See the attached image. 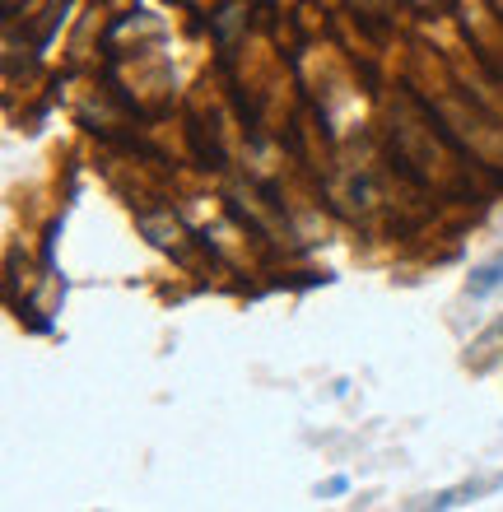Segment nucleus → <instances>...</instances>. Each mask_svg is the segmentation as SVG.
Segmentation results:
<instances>
[{"instance_id": "2", "label": "nucleus", "mask_w": 503, "mask_h": 512, "mask_svg": "<svg viewBox=\"0 0 503 512\" xmlns=\"http://www.w3.org/2000/svg\"><path fill=\"white\" fill-rule=\"evenodd\" d=\"M476 350H503V322H494L485 336H480V345Z\"/></svg>"}, {"instance_id": "3", "label": "nucleus", "mask_w": 503, "mask_h": 512, "mask_svg": "<svg viewBox=\"0 0 503 512\" xmlns=\"http://www.w3.org/2000/svg\"><path fill=\"white\" fill-rule=\"evenodd\" d=\"M345 489H350V480H345V475H336V480H327V494H345Z\"/></svg>"}, {"instance_id": "1", "label": "nucleus", "mask_w": 503, "mask_h": 512, "mask_svg": "<svg viewBox=\"0 0 503 512\" xmlns=\"http://www.w3.org/2000/svg\"><path fill=\"white\" fill-rule=\"evenodd\" d=\"M503 284V261H494V266H485L480 275H471V298H485L490 289H499Z\"/></svg>"}]
</instances>
